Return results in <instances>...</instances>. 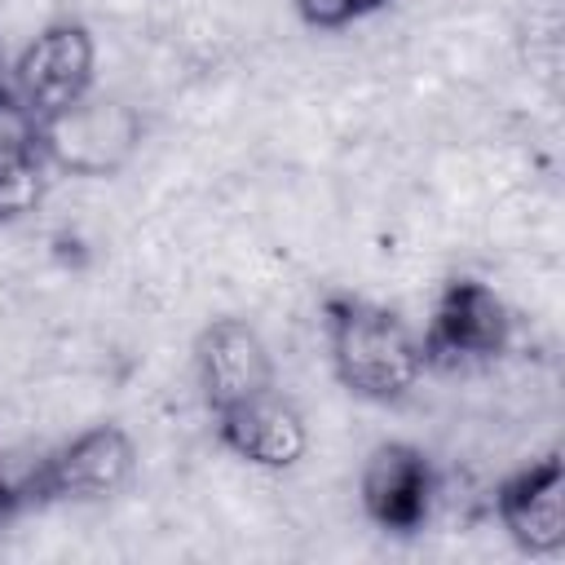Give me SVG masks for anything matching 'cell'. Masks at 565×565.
<instances>
[{"instance_id": "cell-1", "label": "cell", "mask_w": 565, "mask_h": 565, "mask_svg": "<svg viewBox=\"0 0 565 565\" xmlns=\"http://www.w3.org/2000/svg\"><path fill=\"white\" fill-rule=\"evenodd\" d=\"M322 331H327V358L340 388L362 402L393 406L411 397V388L428 371L419 331L388 305H375L362 296H327Z\"/></svg>"}, {"instance_id": "cell-2", "label": "cell", "mask_w": 565, "mask_h": 565, "mask_svg": "<svg viewBox=\"0 0 565 565\" xmlns=\"http://www.w3.org/2000/svg\"><path fill=\"white\" fill-rule=\"evenodd\" d=\"M40 150L53 172L79 181H106L141 150V115L124 97L88 93L84 102L40 119Z\"/></svg>"}, {"instance_id": "cell-3", "label": "cell", "mask_w": 565, "mask_h": 565, "mask_svg": "<svg viewBox=\"0 0 565 565\" xmlns=\"http://www.w3.org/2000/svg\"><path fill=\"white\" fill-rule=\"evenodd\" d=\"M137 468V446L119 424H93L75 433L71 441L53 446L35 468L22 472V494L26 508H49V503H97L119 494L132 481Z\"/></svg>"}, {"instance_id": "cell-4", "label": "cell", "mask_w": 565, "mask_h": 565, "mask_svg": "<svg viewBox=\"0 0 565 565\" xmlns=\"http://www.w3.org/2000/svg\"><path fill=\"white\" fill-rule=\"evenodd\" d=\"M508 344H512V313L503 296L468 274L446 278L433 300V318L419 335L424 366L455 371V366L494 362L508 353Z\"/></svg>"}, {"instance_id": "cell-5", "label": "cell", "mask_w": 565, "mask_h": 565, "mask_svg": "<svg viewBox=\"0 0 565 565\" xmlns=\"http://www.w3.org/2000/svg\"><path fill=\"white\" fill-rule=\"evenodd\" d=\"M97 79V40L84 22H49L35 40H26V49L13 57L9 71V88L13 97L35 115L49 119L75 102H84L93 93Z\"/></svg>"}, {"instance_id": "cell-6", "label": "cell", "mask_w": 565, "mask_h": 565, "mask_svg": "<svg viewBox=\"0 0 565 565\" xmlns=\"http://www.w3.org/2000/svg\"><path fill=\"white\" fill-rule=\"evenodd\" d=\"M362 516L380 534H419L437 508V468L415 441H380L358 472Z\"/></svg>"}, {"instance_id": "cell-7", "label": "cell", "mask_w": 565, "mask_h": 565, "mask_svg": "<svg viewBox=\"0 0 565 565\" xmlns=\"http://www.w3.org/2000/svg\"><path fill=\"white\" fill-rule=\"evenodd\" d=\"M194 384H199L207 415L278 388L265 335L247 318H234V313L212 318L194 335Z\"/></svg>"}, {"instance_id": "cell-8", "label": "cell", "mask_w": 565, "mask_h": 565, "mask_svg": "<svg viewBox=\"0 0 565 565\" xmlns=\"http://www.w3.org/2000/svg\"><path fill=\"white\" fill-rule=\"evenodd\" d=\"M494 516L525 556L565 552V463L556 450L508 472L494 490Z\"/></svg>"}, {"instance_id": "cell-9", "label": "cell", "mask_w": 565, "mask_h": 565, "mask_svg": "<svg viewBox=\"0 0 565 565\" xmlns=\"http://www.w3.org/2000/svg\"><path fill=\"white\" fill-rule=\"evenodd\" d=\"M212 428H216V441L234 459L256 463V468H274V472L278 468H296L305 459V450H309L305 415L278 388L256 393L247 402H234V406L216 411L212 415Z\"/></svg>"}, {"instance_id": "cell-10", "label": "cell", "mask_w": 565, "mask_h": 565, "mask_svg": "<svg viewBox=\"0 0 565 565\" xmlns=\"http://www.w3.org/2000/svg\"><path fill=\"white\" fill-rule=\"evenodd\" d=\"M44 172L40 119L18 97H0V216L26 212L40 199Z\"/></svg>"}, {"instance_id": "cell-11", "label": "cell", "mask_w": 565, "mask_h": 565, "mask_svg": "<svg viewBox=\"0 0 565 565\" xmlns=\"http://www.w3.org/2000/svg\"><path fill=\"white\" fill-rule=\"evenodd\" d=\"M291 9L309 31H349L388 9V0H291Z\"/></svg>"}, {"instance_id": "cell-12", "label": "cell", "mask_w": 565, "mask_h": 565, "mask_svg": "<svg viewBox=\"0 0 565 565\" xmlns=\"http://www.w3.org/2000/svg\"><path fill=\"white\" fill-rule=\"evenodd\" d=\"M18 512H26V494H22V477H0V525H9Z\"/></svg>"}, {"instance_id": "cell-13", "label": "cell", "mask_w": 565, "mask_h": 565, "mask_svg": "<svg viewBox=\"0 0 565 565\" xmlns=\"http://www.w3.org/2000/svg\"><path fill=\"white\" fill-rule=\"evenodd\" d=\"M9 71H13V62H9V53H4V44H0V97H13V88H9Z\"/></svg>"}]
</instances>
